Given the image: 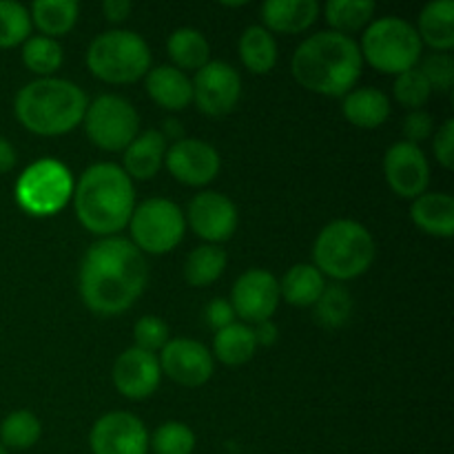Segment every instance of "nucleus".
I'll list each match as a JSON object with an SVG mask.
<instances>
[{
	"mask_svg": "<svg viewBox=\"0 0 454 454\" xmlns=\"http://www.w3.org/2000/svg\"><path fill=\"white\" fill-rule=\"evenodd\" d=\"M313 257L319 273L346 282L371 269L375 260V239L359 222L335 220L319 231Z\"/></svg>",
	"mask_w": 454,
	"mask_h": 454,
	"instance_id": "obj_5",
	"label": "nucleus"
},
{
	"mask_svg": "<svg viewBox=\"0 0 454 454\" xmlns=\"http://www.w3.org/2000/svg\"><path fill=\"white\" fill-rule=\"evenodd\" d=\"M89 446L93 454H146L149 433L131 412H109L93 424Z\"/></svg>",
	"mask_w": 454,
	"mask_h": 454,
	"instance_id": "obj_12",
	"label": "nucleus"
},
{
	"mask_svg": "<svg viewBox=\"0 0 454 454\" xmlns=\"http://www.w3.org/2000/svg\"><path fill=\"white\" fill-rule=\"evenodd\" d=\"M74 208L80 224L93 235L114 238L129 226L136 208L133 182L122 167L100 162L89 167L74 184Z\"/></svg>",
	"mask_w": 454,
	"mask_h": 454,
	"instance_id": "obj_3",
	"label": "nucleus"
},
{
	"mask_svg": "<svg viewBox=\"0 0 454 454\" xmlns=\"http://www.w3.org/2000/svg\"><path fill=\"white\" fill-rule=\"evenodd\" d=\"M226 257L224 248L215 247V244H204V247H198L189 257H186L184 266V278L191 286L204 288L211 286L213 282L222 278L226 269Z\"/></svg>",
	"mask_w": 454,
	"mask_h": 454,
	"instance_id": "obj_31",
	"label": "nucleus"
},
{
	"mask_svg": "<svg viewBox=\"0 0 454 454\" xmlns=\"http://www.w3.org/2000/svg\"><path fill=\"white\" fill-rule=\"evenodd\" d=\"M162 371L153 353L131 348L124 350L114 366V384L118 393L127 399H146L158 390Z\"/></svg>",
	"mask_w": 454,
	"mask_h": 454,
	"instance_id": "obj_18",
	"label": "nucleus"
},
{
	"mask_svg": "<svg viewBox=\"0 0 454 454\" xmlns=\"http://www.w3.org/2000/svg\"><path fill=\"white\" fill-rule=\"evenodd\" d=\"M207 319H208V326L215 328V333L222 331V328L231 326V324H235V310L233 306H231V301L222 300V297H215V300L207 306Z\"/></svg>",
	"mask_w": 454,
	"mask_h": 454,
	"instance_id": "obj_42",
	"label": "nucleus"
},
{
	"mask_svg": "<svg viewBox=\"0 0 454 454\" xmlns=\"http://www.w3.org/2000/svg\"><path fill=\"white\" fill-rule=\"evenodd\" d=\"M168 58L173 60V67L184 71H200L204 65H208L211 58V47H208L207 38L202 31L191 29V27H182V29L173 31L171 38L167 43Z\"/></svg>",
	"mask_w": 454,
	"mask_h": 454,
	"instance_id": "obj_26",
	"label": "nucleus"
},
{
	"mask_svg": "<svg viewBox=\"0 0 454 454\" xmlns=\"http://www.w3.org/2000/svg\"><path fill=\"white\" fill-rule=\"evenodd\" d=\"M146 93L155 105L167 111H182L193 102L189 75L171 65L155 67L146 74Z\"/></svg>",
	"mask_w": 454,
	"mask_h": 454,
	"instance_id": "obj_19",
	"label": "nucleus"
},
{
	"mask_svg": "<svg viewBox=\"0 0 454 454\" xmlns=\"http://www.w3.org/2000/svg\"><path fill=\"white\" fill-rule=\"evenodd\" d=\"M364 69L359 44L350 35L319 31L297 47L291 60L293 78L309 91L344 98L357 84Z\"/></svg>",
	"mask_w": 454,
	"mask_h": 454,
	"instance_id": "obj_2",
	"label": "nucleus"
},
{
	"mask_svg": "<svg viewBox=\"0 0 454 454\" xmlns=\"http://www.w3.org/2000/svg\"><path fill=\"white\" fill-rule=\"evenodd\" d=\"M133 337H136V348L146 350V353H153L155 350H162L168 344V326L164 319L153 317V315H146V317L137 319L136 328H133Z\"/></svg>",
	"mask_w": 454,
	"mask_h": 454,
	"instance_id": "obj_38",
	"label": "nucleus"
},
{
	"mask_svg": "<svg viewBox=\"0 0 454 454\" xmlns=\"http://www.w3.org/2000/svg\"><path fill=\"white\" fill-rule=\"evenodd\" d=\"M0 454H9V450L3 446V443H0Z\"/></svg>",
	"mask_w": 454,
	"mask_h": 454,
	"instance_id": "obj_46",
	"label": "nucleus"
},
{
	"mask_svg": "<svg viewBox=\"0 0 454 454\" xmlns=\"http://www.w3.org/2000/svg\"><path fill=\"white\" fill-rule=\"evenodd\" d=\"M253 335H255L257 346H273L275 341H278V328H275V324L269 319V322L255 324Z\"/></svg>",
	"mask_w": 454,
	"mask_h": 454,
	"instance_id": "obj_44",
	"label": "nucleus"
},
{
	"mask_svg": "<svg viewBox=\"0 0 454 454\" xmlns=\"http://www.w3.org/2000/svg\"><path fill=\"white\" fill-rule=\"evenodd\" d=\"M133 4L129 0H105L102 3V13L109 22H122L127 20L129 13H131Z\"/></svg>",
	"mask_w": 454,
	"mask_h": 454,
	"instance_id": "obj_43",
	"label": "nucleus"
},
{
	"mask_svg": "<svg viewBox=\"0 0 454 454\" xmlns=\"http://www.w3.org/2000/svg\"><path fill=\"white\" fill-rule=\"evenodd\" d=\"M133 247L140 253L164 255L182 242L186 231V217L176 202L164 198H151L133 208L129 220Z\"/></svg>",
	"mask_w": 454,
	"mask_h": 454,
	"instance_id": "obj_9",
	"label": "nucleus"
},
{
	"mask_svg": "<svg viewBox=\"0 0 454 454\" xmlns=\"http://www.w3.org/2000/svg\"><path fill=\"white\" fill-rule=\"evenodd\" d=\"M430 133H433V118L430 114H426L424 109L411 111L403 120V136H406L408 145L419 146V142L428 140Z\"/></svg>",
	"mask_w": 454,
	"mask_h": 454,
	"instance_id": "obj_40",
	"label": "nucleus"
},
{
	"mask_svg": "<svg viewBox=\"0 0 454 454\" xmlns=\"http://www.w3.org/2000/svg\"><path fill=\"white\" fill-rule=\"evenodd\" d=\"M191 87H193V100L198 109L211 118L231 114L242 96V78L226 62L204 65L202 69L195 71Z\"/></svg>",
	"mask_w": 454,
	"mask_h": 454,
	"instance_id": "obj_11",
	"label": "nucleus"
},
{
	"mask_svg": "<svg viewBox=\"0 0 454 454\" xmlns=\"http://www.w3.org/2000/svg\"><path fill=\"white\" fill-rule=\"evenodd\" d=\"M149 266L145 255L122 238H105L93 244L80 266L82 301L102 317L120 315L145 293Z\"/></svg>",
	"mask_w": 454,
	"mask_h": 454,
	"instance_id": "obj_1",
	"label": "nucleus"
},
{
	"mask_svg": "<svg viewBox=\"0 0 454 454\" xmlns=\"http://www.w3.org/2000/svg\"><path fill=\"white\" fill-rule=\"evenodd\" d=\"M375 9L372 0H328L324 16L335 34L348 35L371 25Z\"/></svg>",
	"mask_w": 454,
	"mask_h": 454,
	"instance_id": "obj_30",
	"label": "nucleus"
},
{
	"mask_svg": "<svg viewBox=\"0 0 454 454\" xmlns=\"http://www.w3.org/2000/svg\"><path fill=\"white\" fill-rule=\"evenodd\" d=\"M155 454H191L195 450V434L182 421H167L149 437Z\"/></svg>",
	"mask_w": 454,
	"mask_h": 454,
	"instance_id": "obj_36",
	"label": "nucleus"
},
{
	"mask_svg": "<svg viewBox=\"0 0 454 454\" xmlns=\"http://www.w3.org/2000/svg\"><path fill=\"white\" fill-rule=\"evenodd\" d=\"M164 164L180 184L207 186L220 173V153L208 142L182 137L180 142H173L171 149H167Z\"/></svg>",
	"mask_w": 454,
	"mask_h": 454,
	"instance_id": "obj_13",
	"label": "nucleus"
},
{
	"mask_svg": "<svg viewBox=\"0 0 454 454\" xmlns=\"http://www.w3.org/2000/svg\"><path fill=\"white\" fill-rule=\"evenodd\" d=\"M167 140L162 131H145L124 149L122 171L133 180H151L162 168L167 155Z\"/></svg>",
	"mask_w": 454,
	"mask_h": 454,
	"instance_id": "obj_21",
	"label": "nucleus"
},
{
	"mask_svg": "<svg viewBox=\"0 0 454 454\" xmlns=\"http://www.w3.org/2000/svg\"><path fill=\"white\" fill-rule=\"evenodd\" d=\"M326 282L313 264H297L279 282V297L297 309H310L322 297Z\"/></svg>",
	"mask_w": 454,
	"mask_h": 454,
	"instance_id": "obj_25",
	"label": "nucleus"
},
{
	"mask_svg": "<svg viewBox=\"0 0 454 454\" xmlns=\"http://www.w3.org/2000/svg\"><path fill=\"white\" fill-rule=\"evenodd\" d=\"M16 162H18V155H16V149L12 146V142L0 137V173L12 171V168L16 167Z\"/></svg>",
	"mask_w": 454,
	"mask_h": 454,
	"instance_id": "obj_45",
	"label": "nucleus"
},
{
	"mask_svg": "<svg viewBox=\"0 0 454 454\" xmlns=\"http://www.w3.org/2000/svg\"><path fill=\"white\" fill-rule=\"evenodd\" d=\"M87 67L102 82L131 84L151 71L149 44L136 31H106L89 44Z\"/></svg>",
	"mask_w": 454,
	"mask_h": 454,
	"instance_id": "obj_6",
	"label": "nucleus"
},
{
	"mask_svg": "<svg viewBox=\"0 0 454 454\" xmlns=\"http://www.w3.org/2000/svg\"><path fill=\"white\" fill-rule=\"evenodd\" d=\"M317 322L326 328H341L353 317V297L344 286H326L315 304Z\"/></svg>",
	"mask_w": 454,
	"mask_h": 454,
	"instance_id": "obj_34",
	"label": "nucleus"
},
{
	"mask_svg": "<svg viewBox=\"0 0 454 454\" xmlns=\"http://www.w3.org/2000/svg\"><path fill=\"white\" fill-rule=\"evenodd\" d=\"M62 60H65V53L58 40L47 38V35H29L22 43V62L27 69L43 78H51L62 67Z\"/></svg>",
	"mask_w": 454,
	"mask_h": 454,
	"instance_id": "obj_32",
	"label": "nucleus"
},
{
	"mask_svg": "<svg viewBox=\"0 0 454 454\" xmlns=\"http://www.w3.org/2000/svg\"><path fill=\"white\" fill-rule=\"evenodd\" d=\"M341 114L350 124L359 129H377L388 120L390 100L375 87H362L346 93Z\"/></svg>",
	"mask_w": 454,
	"mask_h": 454,
	"instance_id": "obj_23",
	"label": "nucleus"
},
{
	"mask_svg": "<svg viewBox=\"0 0 454 454\" xmlns=\"http://www.w3.org/2000/svg\"><path fill=\"white\" fill-rule=\"evenodd\" d=\"M433 151H434V158H437V162L442 164L443 168H448L450 171L452 168V158H454V120H446V122L442 124V129L437 131V136H434V145H433Z\"/></svg>",
	"mask_w": 454,
	"mask_h": 454,
	"instance_id": "obj_41",
	"label": "nucleus"
},
{
	"mask_svg": "<svg viewBox=\"0 0 454 454\" xmlns=\"http://www.w3.org/2000/svg\"><path fill=\"white\" fill-rule=\"evenodd\" d=\"M411 217L417 229L434 238L454 235V200L448 193H424L412 200Z\"/></svg>",
	"mask_w": 454,
	"mask_h": 454,
	"instance_id": "obj_22",
	"label": "nucleus"
},
{
	"mask_svg": "<svg viewBox=\"0 0 454 454\" xmlns=\"http://www.w3.org/2000/svg\"><path fill=\"white\" fill-rule=\"evenodd\" d=\"M43 434V426H40L38 417L29 411H16L7 415L0 424V443L12 450H27V448L35 446Z\"/></svg>",
	"mask_w": 454,
	"mask_h": 454,
	"instance_id": "obj_33",
	"label": "nucleus"
},
{
	"mask_svg": "<svg viewBox=\"0 0 454 454\" xmlns=\"http://www.w3.org/2000/svg\"><path fill=\"white\" fill-rule=\"evenodd\" d=\"M239 58L251 74H269L278 62V43L264 27H248L239 38Z\"/></svg>",
	"mask_w": 454,
	"mask_h": 454,
	"instance_id": "obj_27",
	"label": "nucleus"
},
{
	"mask_svg": "<svg viewBox=\"0 0 454 454\" xmlns=\"http://www.w3.org/2000/svg\"><path fill=\"white\" fill-rule=\"evenodd\" d=\"M384 176L399 198L415 200L426 193L430 182V167L426 153L415 145L397 142L384 158Z\"/></svg>",
	"mask_w": 454,
	"mask_h": 454,
	"instance_id": "obj_17",
	"label": "nucleus"
},
{
	"mask_svg": "<svg viewBox=\"0 0 454 454\" xmlns=\"http://www.w3.org/2000/svg\"><path fill=\"white\" fill-rule=\"evenodd\" d=\"M213 350H215V357L226 366H242V364L251 362L257 350L253 328L238 322L222 328V331L215 333Z\"/></svg>",
	"mask_w": 454,
	"mask_h": 454,
	"instance_id": "obj_29",
	"label": "nucleus"
},
{
	"mask_svg": "<svg viewBox=\"0 0 454 454\" xmlns=\"http://www.w3.org/2000/svg\"><path fill=\"white\" fill-rule=\"evenodd\" d=\"M317 16L319 4L315 0H266L262 4V20L269 31L278 34H301L315 25Z\"/></svg>",
	"mask_w": 454,
	"mask_h": 454,
	"instance_id": "obj_20",
	"label": "nucleus"
},
{
	"mask_svg": "<svg viewBox=\"0 0 454 454\" xmlns=\"http://www.w3.org/2000/svg\"><path fill=\"white\" fill-rule=\"evenodd\" d=\"M393 93H395V100H397L399 105L406 106V109L411 111H419L421 106L428 102L433 89H430L428 80L424 78V74L415 67V69L403 71V74L397 75Z\"/></svg>",
	"mask_w": 454,
	"mask_h": 454,
	"instance_id": "obj_37",
	"label": "nucleus"
},
{
	"mask_svg": "<svg viewBox=\"0 0 454 454\" xmlns=\"http://www.w3.org/2000/svg\"><path fill=\"white\" fill-rule=\"evenodd\" d=\"M78 3L75 0H38L31 4V22L43 31V35L56 40L69 34L78 22Z\"/></svg>",
	"mask_w": 454,
	"mask_h": 454,
	"instance_id": "obj_28",
	"label": "nucleus"
},
{
	"mask_svg": "<svg viewBox=\"0 0 454 454\" xmlns=\"http://www.w3.org/2000/svg\"><path fill=\"white\" fill-rule=\"evenodd\" d=\"M82 122L89 140L98 149L109 151V153L127 149L137 137V129H140V118L131 102L120 96H111V93L96 98L87 106Z\"/></svg>",
	"mask_w": 454,
	"mask_h": 454,
	"instance_id": "obj_10",
	"label": "nucleus"
},
{
	"mask_svg": "<svg viewBox=\"0 0 454 454\" xmlns=\"http://www.w3.org/2000/svg\"><path fill=\"white\" fill-rule=\"evenodd\" d=\"M158 362L164 375H168L176 384L186 386V388L204 386L215 371L213 355L208 353L207 346L195 340H184V337L168 340Z\"/></svg>",
	"mask_w": 454,
	"mask_h": 454,
	"instance_id": "obj_14",
	"label": "nucleus"
},
{
	"mask_svg": "<svg viewBox=\"0 0 454 454\" xmlns=\"http://www.w3.org/2000/svg\"><path fill=\"white\" fill-rule=\"evenodd\" d=\"M87 93L78 84L60 78H40L18 91L13 111L27 131L35 136H65L87 114Z\"/></svg>",
	"mask_w": 454,
	"mask_h": 454,
	"instance_id": "obj_4",
	"label": "nucleus"
},
{
	"mask_svg": "<svg viewBox=\"0 0 454 454\" xmlns=\"http://www.w3.org/2000/svg\"><path fill=\"white\" fill-rule=\"evenodd\" d=\"M191 231L207 244H220L233 238L238 229V208L226 195L217 191H202L189 204Z\"/></svg>",
	"mask_w": 454,
	"mask_h": 454,
	"instance_id": "obj_16",
	"label": "nucleus"
},
{
	"mask_svg": "<svg viewBox=\"0 0 454 454\" xmlns=\"http://www.w3.org/2000/svg\"><path fill=\"white\" fill-rule=\"evenodd\" d=\"M419 71L428 80L430 89H437L442 93H448L452 89L454 60L450 53H433V56L426 58Z\"/></svg>",
	"mask_w": 454,
	"mask_h": 454,
	"instance_id": "obj_39",
	"label": "nucleus"
},
{
	"mask_svg": "<svg viewBox=\"0 0 454 454\" xmlns=\"http://www.w3.org/2000/svg\"><path fill=\"white\" fill-rule=\"evenodd\" d=\"M31 35V16L25 4L0 0V49H12Z\"/></svg>",
	"mask_w": 454,
	"mask_h": 454,
	"instance_id": "obj_35",
	"label": "nucleus"
},
{
	"mask_svg": "<svg viewBox=\"0 0 454 454\" xmlns=\"http://www.w3.org/2000/svg\"><path fill=\"white\" fill-rule=\"evenodd\" d=\"M74 195V177L62 162L43 158L27 167L16 182V202L35 217L56 215Z\"/></svg>",
	"mask_w": 454,
	"mask_h": 454,
	"instance_id": "obj_8",
	"label": "nucleus"
},
{
	"mask_svg": "<svg viewBox=\"0 0 454 454\" xmlns=\"http://www.w3.org/2000/svg\"><path fill=\"white\" fill-rule=\"evenodd\" d=\"M279 304V282L269 270H248L235 282L231 306L247 324L269 322Z\"/></svg>",
	"mask_w": 454,
	"mask_h": 454,
	"instance_id": "obj_15",
	"label": "nucleus"
},
{
	"mask_svg": "<svg viewBox=\"0 0 454 454\" xmlns=\"http://www.w3.org/2000/svg\"><path fill=\"white\" fill-rule=\"evenodd\" d=\"M419 34L411 22L397 16H386L371 22L362 38V58L380 74L399 75L415 69L421 58Z\"/></svg>",
	"mask_w": 454,
	"mask_h": 454,
	"instance_id": "obj_7",
	"label": "nucleus"
},
{
	"mask_svg": "<svg viewBox=\"0 0 454 454\" xmlns=\"http://www.w3.org/2000/svg\"><path fill=\"white\" fill-rule=\"evenodd\" d=\"M421 44H428L434 51L448 53L454 47V3L452 0H434L419 13Z\"/></svg>",
	"mask_w": 454,
	"mask_h": 454,
	"instance_id": "obj_24",
	"label": "nucleus"
}]
</instances>
